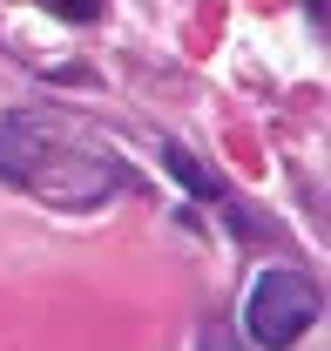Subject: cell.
I'll return each mask as SVG.
<instances>
[{"mask_svg": "<svg viewBox=\"0 0 331 351\" xmlns=\"http://www.w3.org/2000/svg\"><path fill=\"white\" fill-rule=\"evenodd\" d=\"M0 182L54 210H102L122 189V162L61 115H0Z\"/></svg>", "mask_w": 331, "mask_h": 351, "instance_id": "6da1fadb", "label": "cell"}, {"mask_svg": "<svg viewBox=\"0 0 331 351\" xmlns=\"http://www.w3.org/2000/svg\"><path fill=\"white\" fill-rule=\"evenodd\" d=\"M318 311H325V298H318V284L304 270H264L244 298V331L264 351H284L318 324Z\"/></svg>", "mask_w": 331, "mask_h": 351, "instance_id": "7a4b0ae2", "label": "cell"}, {"mask_svg": "<svg viewBox=\"0 0 331 351\" xmlns=\"http://www.w3.org/2000/svg\"><path fill=\"white\" fill-rule=\"evenodd\" d=\"M41 7L61 21H102V0H41Z\"/></svg>", "mask_w": 331, "mask_h": 351, "instance_id": "3957f363", "label": "cell"}, {"mask_svg": "<svg viewBox=\"0 0 331 351\" xmlns=\"http://www.w3.org/2000/svg\"><path fill=\"white\" fill-rule=\"evenodd\" d=\"M203 351H237V345H230L223 331H203Z\"/></svg>", "mask_w": 331, "mask_h": 351, "instance_id": "277c9868", "label": "cell"}, {"mask_svg": "<svg viewBox=\"0 0 331 351\" xmlns=\"http://www.w3.org/2000/svg\"><path fill=\"white\" fill-rule=\"evenodd\" d=\"M304 7H311V21H325V0H304Z\"/></svg>", "mask_w": 331, "mask_h": 351, "instance_id": "5b68a950", "label": "cell"}]
</instances>
